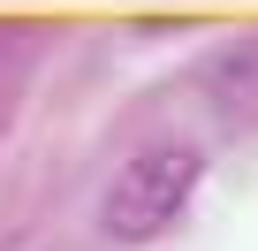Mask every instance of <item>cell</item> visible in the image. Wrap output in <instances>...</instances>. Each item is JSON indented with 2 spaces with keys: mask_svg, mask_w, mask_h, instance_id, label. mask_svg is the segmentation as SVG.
<instances>
[{
  "mask_svg": "<svg viewBox=\"0 0 258 251\" xmlns=\"http://www.w3.org/2000/svg\"><path fill=\"white\" fill-rule=\"evenodd\" d=\"M198 175H205V160H198L190 145H152V153H137V160L106 183L99 228H106L114 243H152V236H167V228L182 221Z\"/></svg>",
  "mask_w": 258,
  "mask_h": 251,
  "instance_id": "1",
  "label": "cell"
},
{
  "mask_svg": "<svg viewBox=\"0 0 258 251\" xmlns=\"http://www.w3.org/2000/svg\"><path fill=\"white\" fill-rule=\"evenodd\" d=\"M213 91L228 99V114H258V38L235 46V54L213 69Z\"/></svg>",
  "mask_w": 258,
  "mask_h": 251,
  "instance_id": "2",
  "label": "cell"
}]
</instances>
